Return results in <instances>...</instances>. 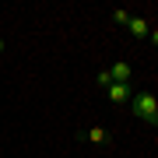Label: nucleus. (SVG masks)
<instances>
[{"label":"nucleus","instance_id":"obj_1","mask_svg":"<svg viewBox=\"0 0 158 158\" xmlns=\"http://www.w3.org/2000/svg\"><path fill=\"white\" fill-rule=\"evenodd\" d=\"M130 109H134V116L141 119V123H158V98L151 91H144V95H134L130 98Z\"/></svg>","mask_w":158,"mask_h":158},{"label":"nucleus","instance_id":"obj_2","mask_svg":"<svg viewBox=\"0 0 158 158\" xmlns=\"http://www.w3.org/2000/svg\"><path fill=\"white\" fill-rule=\"evenodd\" d=\"M106 74H109V81H113V85H130V63H123V60L113 63Z\"/></svg>","mask_w":158,"mask_h":158},{"label":"nucleus","instance_id":"obj_3","mask_svg":"<svg viewBox=\"0 0 158 158\" xmlns=\"http://www.w3.org/2000/svg\"><path fill=\"white\" fill-rule=\"evenodd\" d=\"M106 91H109V98H113L116 106H123V102H130V98H134V91H130V85H109Z\"/></svg>","mask_w":158,"mask_h":158},{"label":"nucleus","instance_id":"obj_4","mask_svg":"<svg viewBox=\"0 0 158 158\" xmlns=\"http://www.w3.org/2000/svg\"><path fill=\"white\" fill-rule=\"evenodd\" d=\"M127 28H130V35H137V39H144V35L151 32V28H148V18H134V14H130Z\"/></svg>","mask_w":158,"mask_h":158},{"label":"nucleus","instance_id":"obj_5","mask_svg":"<svg viewBox=\"0 0 158 158\" xmlns=\"http://www.w3.org/2000/svg\"><path fill=\"white\" fill-rule=\"evenodd\" d=\"M85 137H88L91 144H109V130H102V127H91Z\"/></svg>","mask_w":158,"mask_h":158},{"label":"nucleus","instance_id":"obj_6","mask_svg":"<svg viewBox=\"0 0 158 158\" xmlns=\"http://www.w3.org/2000/svg\"><path fill=\"white\" fill-rule=\"evenodd\" d=\"M113 21H116V25H127V21H130V11H113Z\"/></svg>","mask_w":158,"mask_h":158},{"label":"nucleus","instance_id":"obj_7","mask_svg":"<svg viewBox=\"0 0 158 158\" xmlns=\"http://www.w3.org/2000/svg\"><path fill=\"white\" fill-rule=\"evenodd\" d=\"M0 53H4V39H0Z\"/></svg>","mask_w":158,"mask_h":158}]
</instances>
